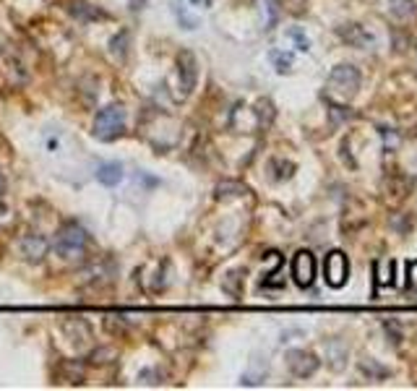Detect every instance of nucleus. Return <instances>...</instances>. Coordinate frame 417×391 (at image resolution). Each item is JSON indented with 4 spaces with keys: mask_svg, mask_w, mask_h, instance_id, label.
<instances>
[{
    "mask_svg": "<svg viewBox=\"0 0 417 391\" xmlns=\"http://www.w3.org/2000/svg\"><path fill=\"white\" fill-rule=\"evenodd\" d=\"M389 11L394 19H409L417 13V0H389Z\"/></svg>",
    "mask_w": 417,
    "mask_h": 391,
    "instance_id": "nucleus-11",
    "label": "nucleus"
},
{
    "mask_svg": "<svg viewBox=\"0 0 417 391\" xmlns=\"http://www.w3.org/2000/svg\"><path fill=\"white\" fill-rule=\"evenodd\" d=\"M96 180L108 188H115V185L123 180V167L118 162H108V164H99L96 167Z\"/></svg>",
    "mask_w": 417,
    "mask_h": 391,
    "instance_id": "nucleus-9",
    "label": "nucleus"
},
{
    "mask_svg": "<svg viewBox=\"0 0 417 391\" xmlns=\"http://www.w3.org/2000/svg\"><path fill=\"white\" fill-rule=\"evenodd\" d=\"M86 245H89V235H86V229L81 227V225H76V222L63 225L60 232H58V238H55V250L68 261L81 259Z\"/></svg>",
    "mask_w": 417,
    "mask_h": 391,
    "instance_id": "nucleus-1",
    "label": "nucleus"
},
{
    "mask_svg": "<svg viewBox=\"0 0 417 391\" xmlns=\"http://www.w3.org/2000/svg\"><path fill=\"white\" fill-rule=\"evenodd\" d=\"M126 130V107L123 105H108L96 112L94 136L102 141H112Z\"/></svg>",
    "mask_w": 417,
    "mask_h": 391,
    "instance_id": "nucleus-2",
    "label": "nucleus"
},
{
    "mask_svg": "<svg viewBox=\"0 0 417 391\" xmlns=\"http://www.w3.org/2000/svg\"><path fill=\"white\" fill-rule=\"evenodd\" d=\"M22 253L29 261H40L47 253V240L42 235H29V238L22 240Z\"/></svg>",
    "mask_w": 417,
    "mask_h": 391,
    "instance_id": "nucleus-8",
    "label": "nucleus"
},
{
    "mask_svg": "<svg viewBox=\"0 0 417 391\" xmlns=\"http://www.w3.org/2000/svg\"><path fill=\"white\" fill-rule=\"evenodd\" d=\"M318 358L308 349H289L287 352V368L295 379H310L318 370Z\"/></svg>",
    "mask_w": 417,
    "mask_h": 391,
    "instance_id": "nucleus-6",
    "label": "nucleus"
},
{
    "mask_svg": "<svg viewBox=\"0 0 417 391\" xmlns=\"http://www.w3.org/2000/svg\"><path fill=\"white\" fill-rule=\"evenodd\" d=\"M384 329L389 331V337H391V342H394V345H399V342H402V329H399V326H394V321H389V318H386Z\"/></svg>",
    "mask_w": 417,
    "mask_h": 391,
    "instance_id": "nucleus-20",
    "label": "nucleus"
},
{
    "mask_svg": "<svg viewBox=\"0 0 417 391\" xmlns=\"http://www.w3.org/2000/svg\"><path fill=\"white\" fill-rule=\"evenodd\" d=\"M323 277H326V284L339 290L347 284L350 279V261L344 256L342 250H332L326 259H323Z\"/></svg>",
    "mask_w": 417,
    "mask_h": 391,
    "instance_id": "nucleus-4",
    "label": "nucleus"
},
{
    "mask_svg": "<svg viewBox=\"0 0 417 391\" xmlns=\"http://www.w3.org/2000/svg\"><path fill=\"white\" fill-rule=\"evenodd\" d=\"M269 170H279V173H274V180H287V177H292V173H295V164L274 159V162L269 164Z\"/></svg>",
    "mask_w": 417,
    "mask_h": 391,
    "instance_id": "nucleus-13",
    "label": "nucleus"
},
{
    "mask_svg": "<svg viewBox=\"0 0 417 391\" xmlns=\"http://www.w3.org/2000/svg\"><path fill=\"white\" fill-rule=\"evenodd\" d=\"M381 133H384V139H386V149H391V146L399 141V136H394V133H391L389 128H381Z\"/></svg>",
    "mask_w": 417,
    "mask_h": 391,
    "instance_id": "nucleus-21",
    "label": "nucleus"
},
{
    "mask_svg": "<svg viewBox=\"0 0 417 391\" xmlns=\"http://www.w3.org/2000/svg\"><path fill=\"white\" fill-rule=\"evenodd\" d=\"M271 60H274V65H277L279 73H289V68H292V55L271 53Z\"/></svg>",
    "mask_w": 417,
    "mask_h": 391,
    "instance_id": "nucleus-16",
    "label": "nucleus"
},
{
    "mask_svg": "<svg viewBox=\"0 0 417 391\" xmlns=\"http://www.w3.org/2000/svg\"><path fill=\"white\" fill-rule=\"evenodd\" d=\"M240 193H246V188L240 183H222L219 188H216V196L219 198H227V196H240Z\"/></svg>",
    "mask_w": 417,
    "mask_h": 391,
    "instance_id": "nucleus-17",
    "label": "nucleus"
},
{
    "mask_svg": "<svg viewBox=\"0 0 417 391\" xmlns=\"http://www.w3.org/2000/svg\"><path fill=\"white\" fill-rule=\"evenodd\" d=\"M264 8L269 11L266 16V26L271 29L274 24H277V16H279V8H277V0H264Z\"/></svg>",
    "mask_w": 417,
    "mask_h": 391,
    "instance_id": "nucleus-18",
    "label": "nucleus"
},
{
    "mask_svg": "<svg viewBox=\"0 0 417 391\" xmlns=\"http://www.w3.org/2000/svg\"><path fill=\"white\" fill-rule=\"evenodd\" d=\"M375 269H381V277H378V284H394L396 261H384V263H378Z\"/></svg>",
    "mask_w": 417,
    "mask_h": 391,
    "instance_id": "nucleus-14",
    "label": "nucleus"
},
{
    "mask_svg": "<svg viewBox=\"0 0 417 391\" xmlns=\"http://www.w3.org/2000/svg\"><path fill=\"white\" fill-rule=\"evenodd\" d=\"M289 37H292V40L298 42V50H303V53H308V50H310L308 37H305V34L300 32V29H292V32H289Z\"/></svg>",
    "mask_w": 417,
    "mask_h": 391,
    "instance_id": "nucleus-19",
    "label": "nucleus"
},
{
    "mask_svg": "<svg viewBox=\"0 0 417 391\" xmlns=\"http://www.w3.org/2000/svg\"><path fill=\"white\" fill-rule=\"evenodd\" d=\"M243 277H246V272H240V269H237V272H230L225 277V290L230 295H240V282H243Z\"/></svg>",
    "mask_w": 417,
    "mask_h": 391,
    "instance_id": "nucleus-15",
    "label": "nucleus"
},
{
    "mask_svg": "<svg viewBox=\"0 0 417 391\" xmlns=\"http://www.w3.org/2000/svg\"><path fill=\"white\" fill-rule=\"evenodd\" d=\"M360 368H363V373L368 379H375V381L391 376V370L386 368V365H381V363H373V360H360Z\"/></svg>",
    "mask_w": 417,
    "mask_h": 391,
    "instance_id": "nucleus-12",
    "label": "nucleus"
},
{
    "mask_svg": "<svg viewBox=\"0 0 417 391\" xmlns=\"http://www.w3.org/2000/svg\"><path fill=\"white\" fill-rule=\"evenodd\" d=\"M196 78H198V65H196V58L193 53H180L178 55V81H180V94L188 97L196 87Z\"/></svg>",
    "mask_w": 417,
    "mask_h": 391,
    "instance_id": "nucleus-7",
    "label": "nucleus"
},
{
    "mask_svg": "<svg viewBox=\"0 0 417 391\" xmlns=\"http://www.w3.org/2000/svg\"><path fill=\"white\" fill-rule=\"evenodd\" d=\"M407 269H409V287H417V261H412Z\"/></svg>",
    "mask_w": 417,
    "mask_h": 391,
    "instance_id": "nucleus-22",
    "label": "nucleus"
},
{
    "mask_svg": "<svg viewBox=\"0 0 417 391\" xmlns=\"http://www.w3.org/2000/svg\"><path fill=\"white\" fill-rule=\"evenodd\" d=\"M360 81H363L360 68H355V65H350V63H342L329 73V92H334V94H339V97H344V99H350L357 94Z\"/></svg>",
    "mask_w": 417,
    "mask_h": 391,
    "instance_id": "nucleus-3",
    "label": "nucleus"
},
{
    "mask_svg": "<svg viewBox=\"0 0 417 391\" xmlns=\"http://www.w3.org/2000/svg\"><path fill=\"white\" fill-rule=\"evenodd\" d=\"M339 34H342L344 40H347V42L350 44H355V47H365V44L371 42V34L365 32L363 26H357V24H350V26H342V29H339Z\"/></svg>",
    "mask_w": 417,
    "mask_h": 391,
    "instance_id": "nucleus-10",
    "label": "nucleus"
},
{
    "mask_svg": "<svg viewBox=\"0 0 417 391\" xmlns=\"http://www.w3.org/2000/svg\"><path fill=\"white\" fill-rule=\"evenodd\" d=\"M289 274L298 287H310L316 282V256L310 250H298L292 256V266H289Z\"/></svg>",
    "mask_w": 417,
    "mask_h": 391,
    "instance_id": "nucleus-5",
    "label": "nucleus"
}]
</instances>
